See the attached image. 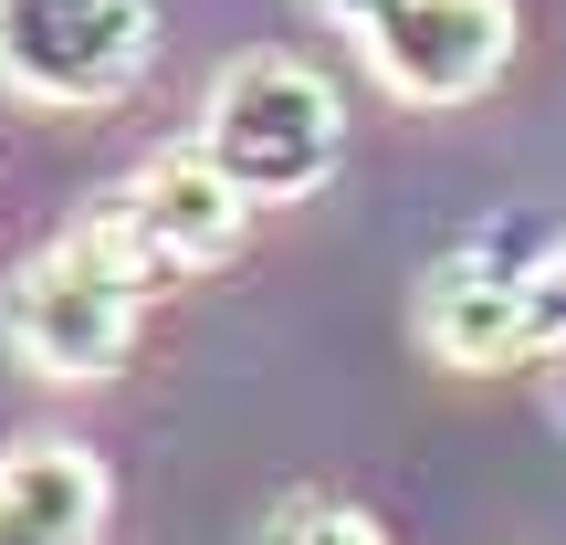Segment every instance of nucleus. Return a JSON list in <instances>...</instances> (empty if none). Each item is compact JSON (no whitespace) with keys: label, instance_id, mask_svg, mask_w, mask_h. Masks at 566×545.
Here are the masks:
<instances>
[{"label":"nucleus","instance_id":"39448f33","mask_svg":"<svg viewBox=\"0 0 566 545\" xmlns=\"http://www.w3.org/2000/svg\"><path fill=\"white\" fill-rule=\"evenodd\" d=\"M546 252L535 221H483L420 273V346L462 378H493V367L535 357V315H525V273Z\"/></svg>","mask_w":566,"mask_h":545},{"label":"nucleus","instance_id":"f257e3e1","mask_svg":"<svg viewBox=\"0 0 566 545\" xmlns=\"http://www.w3.org/2000/svg\"><path fill=\"white\" fill-rule=\"evenodd\" d=\"M158 294L168 283L147 273V252L95 210V221L53 231V242L11 273V294H0V346H11L32 378H53V388H95V378L126 367V346H137V325H147Z\"/></svg>","mask_w":566,"mask_h":545},{"label":"nucleus","instance_id":"7ed1b4c3","mask_svg":"<svg viewBox=\"0 0 566 545\" xmlns=\"http://www.w3.org/2000/svg\"><path fill=\"white\" fill-rule=\"evenodd\" d=\"M158 63V0H0V95L42 116L126 105Z\"/></svg>","mask_w":566,"mask_h":545},{"label":"nucleus","instance_id":"f03ea898","mask_svg":"<svg viewBox=\"0 0 566 545\" xmlns=\"http://www.w3.org/2000/svg\"><path fill=\"white\" fill-rule=\"evenodd\" d=\"M200 147L263 210L315 200L346 168V95L304 53H242V63H221L210 95H200Z\"/></svg>","mask_w":566,"mask_h":545},{"label":"nucleus","instance_id":"6e6552de","mask_svg":"<svg viewBox=\"0 0 566 545\" xmlns=\"http://www.w3.org/2000/svg\"><path fill=\"white\" fill-rule=\"evenodd\" d=\"M252 545H388V535H378V514H367V504L304 483V493H283V504L263 514V535H252Z\"/></svg>","mask_w":566,"mask_h":545},{"label":"nucleus","instance_id":"20e7f679","mask_svg":"<svg viewBox=\"0 0 566 545\" xmlns=\"http://www.w3.org/2000/svg\"><path fill=\"white\" fill-rule=\"evenodd\" d=\"M399 105H472L514 63V0H325Z\"/></svg>","mask_w":566,"mask_h":545},{"label":"nucleus","instance_id":"9d476101","mask_svg":"<svg viewBox=\"0 0 566 545\" xmlns=\"http://www.w3.org/2000/svg\"><path fill=\"white\" fill-rule=\"evenodd\" d=\"M546 399H556V420H566V346H546Z\"/></svg>","mask_w":566,"mask_h":545},{"label":"nucleus","instance_id":"1a4fd4ad","mask_svg":"<svg viewBox=\"0 0 566 545\" xmlns=\"http://www.w3.org/2000/svg\"><path fill=\"white\" fill-rule=\"evenodd\" d=\"M525 315H535V357H546V346H566V231H546V252H535Z\"/></svg>","mask_w":566,"mask_h":545},{"label":"nucleus","instance_id":"423d86ee","mask_svg":"<svg viewBox=\"0 0 566 545\" xmlns=\"http://www.w3.org/2000/svg\"><path fill=\"white\" fill-rule=\"evenodd\" d=\"M252 210H263V200H252V189L189 137V147H158V158L105 200V221L147 252V273H158V283H189V273H210V263L242 252Z\"/></svg>","mask_w":566,"mask_h":545},{"label":"nucleus","instance_id":"0eeeda50","mask_svg":"<svg viewBox=\"0 0 566 545\" xmlns=\"http://www.w3.org/2000/svg\"><path fill=\"white\" fill-rule=\"evenodd\" d=\"M105 514H116V483L84 441L0 451V545H95Z\"/></svg>","mask_w":566,"mask_h":545}]
</instances>
